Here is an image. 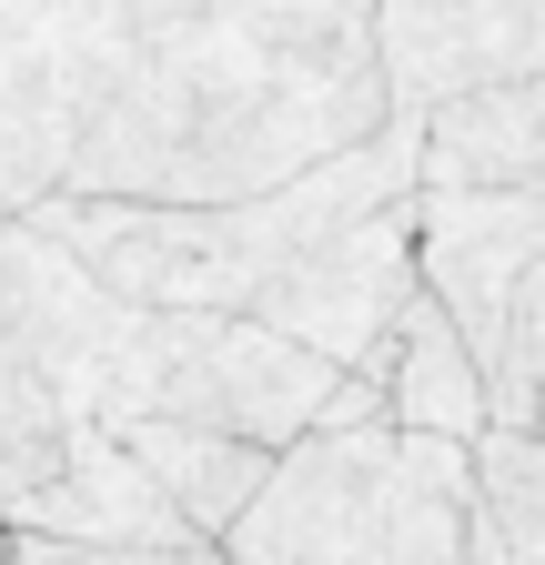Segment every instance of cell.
I'll return each instance as SVG.
<instances>
[{"label": "cell", "instance_id": "6da1fadb", "mask_svg": "<svg viewBox=\"0 0 545 565\" xmlns=\"http://www.w3.org/2000/svg\"><path fill=\"white\" fill-rule=\"evenodd\" d=\"M394 121L374 0H142L121 92L61 192L243 202Z\"/></svg>", "mask_w": 545, "mask_h": 565}, {"label": "cell", "instance_id": "7a4b0ae2", "mask_svg": "<svg viewBox=\"0 0 545 565\" xmlns=\"http://www.w3.org/2000/svg\"><path fill=\"white\" fill-rule=\"evenodd\" d=\"M474 505L464 435L425 424H303L223 525L233 565H455Z\"/></svg>", "mask_w": 545, "mask_h": 565}, {"label": "cell", "instance_id": "3957f363", "mask_svg": "<svg viewBox=\"0 0 545 565\" xmlns=\"http://www.w3.org/2000/svg\"><path fill=\"white\" fill-rule=\"evenodd\" d=\"M131 323H142V303H121L72 243L11 212L0 223V445L101 414L121 384Z\"/></svg>", "mask_w": 545, "mask_h": 565}, {"label": "cell", "instance_id": "277c9868", "mask_svg": "<svg viewBox=\"0 0 545 565\" xmlns=\"http://www.w3.org/2000/svg\"><path fill=\"white\" fill-rule=\"evenodd\" d=\"M142 0H0V223L72 182L101 131Z\"/></svg>", "mask_w": 545, "mask_h": 565}, {"label": "cell", "instance_id": "5b68a950", "mask_svg": "<svg viewBox=\"0 0 545 565\" xmlns=\"http://www.w3.org/2000/svg\"><path fill=\"white\" fill-rule=\"evenodd\" d=\"M0 555H182V565H202L223 545L172 505V484L131 455L101 414H82L72 435H61V465L11 505Z\"/></svg>", "mask_w": 545, "mask_h": 565}, {"label": "cell", "instance_id": "8992f818", "mask_svg": "<svg viewBox=\"0 0 545 565\" xmlns=\"http://www.w3.org/2000/svg\"><path fill=\"white\" fill-rule=\"evenodd\" d=\"M415 282L425 273H415V192H404V202H374L354 223H333L323 243H303L243 313L284 323L293 343L333 353V364H374Z\"/></svg>", "mask_w": 545, "mask_h": 565}, {"label": "cell", "instance_id": "52a82bcc", "mask_svg": "<svg viewBox=\"0 0 545 565\" xmlns=\"http://www.w3.org/2000/svg\"><path fill=\"white\" fill-rule=\"evenodd\" d=\"M535 253H545V192L535 182H464V172L415 182V273L464 323V343L485 353V374L505 364V313H515V282Z\"/></svg>", "mask_w": 545, "mask_h": 565}, {"label": "cell", "instance_id": "ba28073f", "mask_svg": "<svg viewBox=\"0 0 545 565\" xmlns=\"http://www.w3.org/2000/svg\"><path fill=\"white\" fill-rule=\"evenodd\" d=\"M394 111H435L485 82L545 71V0H374Z\"/></svg>", "mask_w": 545, "mask_h": 565}, {"label": "cell", "instance_id": "9c48e42d", "mask_svg": "<svg viewBox=\"0 0 545 565\" xmlns=\"http://www.w3.org/2000/svg\"><path fill=\"white\" fill-rule=\"evenodd\" d=\"M384 404L394 424H425V435H474V424L495 414V374H485V353L464 343V323L425 294H404L394 333H384Z\"/></svg>", "mask_w": 545, "mask_h": 565}, {"label": "cell", "instance_id": "30bf717a", "mask_svg": "<svg viewBox=\"0 0 545 565\" xmlns=\"http://www.w3.org/2000/svg\"><path fill=\"white\" fill-rule=\"evenodd\" d=\"M111 435L172 484V505H182L202 535H213V545H223V525L253 505V484L272 475V455H284V445H253V435H233V424H202V414H121Z\"/></svg>", "mask_w": 545, "mask_h": 565}, {"label": "cell", "instance_id": "8fae6325", "mask_svg": "<svg viewBox=\"0 0 545 565\" xmlns=\"http://www.w3.org/2000/svg\"><path fill=\"white\" fill-rule=\"evenodd\" d=\"M425 172L464 182H535L545 192V71L535 82H485L425 111Z\"/></svg>", "mask_w": 545, "mask_h": 565}, {"label": "cell", "instance_id": "7c38bea8", "mask_svg": "<svg viewBox=\"0 0 545 565\" xmlns=\"http://www.w3.org/2000/svg\"><path fill=\"white\" fill-rule=\"evenodd\" d=\"M474 455V505H464V555L474 565H545V424L485 414L464 435Z\"/></svg>", "mask_w": 545, "mask_h": 565}, {"label": "cell", "instance_id": "4fadbf2b", "mask_svg": "<svg viewBox=\"0 0 545 565\" xmlns=\"http://www.w3.org/2000/svg\"><path fill=\"white\" fill-rule=\"evenodd\" d=\"M495 414H505V424H545V253L525 263V282H515V313H505Z\"/></svg>", "mask_w": 545, "mask_h": 565}]
</instances>
